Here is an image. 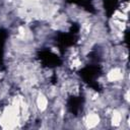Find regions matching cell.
<instances>
[{
	"label": "cell",
	"instance_id": "6da1fadb",
	"mask_svg": "<svg viewBox=\"0 0 130 130\" xmlns=\"http://www.w3.org/2000/svg\"><path fill=\"white\" fill-rule=\"evenodd\" d=\"M100 123V117L98 114L95 113H90L87 117H86V120H85V124L88 128H92V127H95L98 124Z\"/></svg>",
	"mask_w": 130,
	"mask_h": 130
},
{
	"label": "cell",
	"instance_id": "7a4b0ae2",
	"mask_svg": "<svg viewBox=\"0 0 130 130\" xmlns=\"http://www.w3.org/2000/svg\"><path fill=\"white\" fill-rule=\"evenodd\" d=\"M123 77V73L119 68H114L108 73V79L110 81H117Z\"/></svg>",
	"mask_w": 130,
	"mask_h": 130
},
{
	"label": "cell",
	"instance_id": "3957f363",
	"mask_svg": "<svg viewBox=\"0 0 130 130\" xmlns=\"http://www.w3.org/2000/svg\"><path fill=\"white\" fill-rule=\"evenodd\" d=\"M37 106L41 111L46 110V108L48 106V100L44 94H39V96L37 99Z\"/></svg>",
	"mask_w": 130,
	"mask_h": 130
},
{
	"label": "cell",
	"instance_id": "277c9868",
	"mask_svg": "<svg viewBox=\"0 0 130 130\" xmlns=\"http://www.w3.org/2000/svg\"><path fill=\"white\" fill-rule=\"evenodd\" d=\"M121 120H122V115H121V113L115 111V112L113 113V116H112V124H113L114 126H118V125H120Z\"/></svg>",
	"mask_w": 130,
	"mask_h": 130
}]
</instances>
